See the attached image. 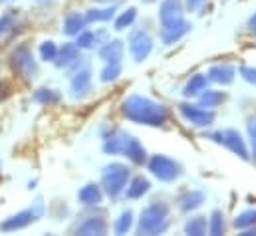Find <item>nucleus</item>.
Masks as SVG:
<instances>
[{"mask_svg":"<svg viewBox=\"0 0 256 236\" xmlns=\"http://www.w3.org/2000/svg\"><path fill=\"white\" fill-rule=\"evenodd\" d=\"M122 114L129 121L137 123V125H149V127H161L167 123L169 112L163 104L153 102L151 98L133 94L122 106Z\"/></svg>","mask_w":256,"mask_h":236,"instance_id":"1","label":"nucleus"},{"mask_svg":"<svg viewBox=\"0 0 256 236\" xmlns=\"http://www.w3.org/2000/svg\"><path fill=\"white\" fill-rule=\"evenodd\" d=\"M169 228V204L163 200H153L139 214L137 232L139 234H161Z\"/></svg>","mask_w":256,"mask_h":236,"instance_id":"2","label":"nucleus"},{"mask_svg":"<svg viewBox=\"0 0 256 236\" xmlns=\"http://www.w3.org/2000/svg\"><path fill=\"white\" fill-rule=\"evenodd\" d=\"M129 175H131V171H129L128 165H124V163H110V165H106L104 171H102V188H104V192L110 194L112 198L120 196L126 190V186H128Z\"/></svg>","mask_w":256,"mask_h":236,"instance_id":"3","label":"nucleus"},{"mask_svg":"<svg viewBox=\"0 0 256 236\" xmlns=\"http://www.w3.org/2000/svg\"><path fill=\"white\" fill-rule=\"evenodd\" d=\"M147 167L153 177L163 180V182H173L183 175V167L175 159H169L165 155H153L147 161Z\"/></svg>","mask_w":256,"mask_h":236,"instance_id":"4","label":"nucleus"},{"mask_svg":"<svg viewBox=\"0 0 256 236\" xmlns=\"http://www.w3.org/2000/svg\"><path fill=\"white\" fill-rule=\"evenodd\" d=\"M10 64L14 68L16 74H20L22 78L26 80H34L38 76V64L34 60V54L32 50L26 46V44H18L12 54H10Z\"/></svg>","mask_w":256,"mask_h":236,"instance_id":"5","label":"nucleus"},{"mask_svg":"<svg viewBox=\"0 0 256 236\" xmlns=\"http://www.w3.org/2000/svg\"><path fill=\"white\" fill-rule=\"evenodd\" d=\"M42 212H44V204L38 200L34 206L24 208V210H20V212H16V214L4 218V220L0 222V230H2V232H16V230H22V228L30 226L32 222H36V220L42 216Z\"/></svg>","mask_w":256,"mask_h":236,"instance_id":"6","label":"nucleus"},{"mask_svg":"<svg viewBox=\"0 0 256 236\" xmlns=\"http://www.w3.org/2000/svg\"><path fill=\"white\" fill-rule=\"evenodd\" d=\"M208 139L214 141V143H218V145H222V147H226L228 151H232L234 155H238L244 161L250 159L248 147H246L242 135L236 129H220V131H214V133L208 135Z\"/></svg>","mask_w":256,"mask_h":236,"instance_id":"7","label":"nucleus"},{"mask_svg":"<svg viewBox=\"0 0 256 236\" xmlns=\"http://www.w3.org/2000/svg\"><path fill=\"white\" fill-rule=\"evenodd\" d=\"M129 52H131L133 62L137 64L149 58V54L153 52V38L149 36L147 30L137 28L129 34Z\"/></svg>","mask_w":256,"mask_h":236,"instance_id":"8","label":"nucleus"},{"mask_svg":"<svg viewBox=\"0 0 256 236\" xmlns=\"http://www.w3.org/2000/svg\"><path fill=\"white\" fill-rule=\"evenodd\" d=\"M92 90V68L88 64L80 66V62L76 64V72L70 80V94L74 100H82L90 94Z\"/></svg>","mask_w":256,"mask_h":236,"instance_id":"9","label":"nucleus"},{"mask_svg":"<svg viewBox=\"0 0 256 236\" xmlns=\"http://www.w3.org/2000/svg\"><path fill=\"white\" fill-rule=\"evenodd\" d=\"M179 114L194 127H208V125H212V121L216 118L212 110L202 108V106H192V104H181Z\"/></svg>","mask_w":256,"mask_h":236,"instance_id":"10","label":"nucleus"},{"mask_svg":"<svg viewBox=\"0 0 256 236\" xmlns=\"http://www.w3.org/2000/svg\"><path fill=\"white\" fill-rule=\"evenodd\" d=\"M191 22L189 20H185V18H181V20H177V22H171V24H163L161 26V42L165 44V46H171V44H175V42H179L181 38H185L189 32H191Z\"/></svg>","mask_w":256,"mask_h":236,"instance_id":"11","label":"nucleus"},{"mask_svg":"<svg viewBox=\"0 0 256 236\" xmlns=\"http://www.w3.org/2000/svg\"><path fill=\"white\" fill-rule=\"evenodd\" d=\"M129 135L124 129H112L110 135H104V153L106 155H124L126 147H128Z\"/></svg>","mask_w":256,"mask_h":236,"instance_id":"12","label":"nucleus"},{"mask_svg":"<svg viewBox=\"0 0 256 236\" xmlns=\"http://www.w3.org/2000/svg\"><path fill=\"white\" fill-rule=\"evenodd\" d=\"M185 18L183 16V2L181 0H163L161 6H159V20H161V26L163 24H171V22H177Z\"/></svg>","mask_w":256,"mask_h":236,"instance_id":"13","label":"nucleus"},{"mask_svg":"<svg viewBox=\"0 0 256 236\" xmlns=\"http://www.w3.org/2000/svg\"><path fill=\"white\" fill-rule=\"evenodd\" d=\"M78 200L86 206H100L104 200V188L96 182H88L86 186L80 188L78 192Z\"/></svg>","mask_w":256,"mask_h":236,"instance_id":"14","label":"nucleus"},{"mask_svg":"<svg viewBox=\"0 0 256 236\" xmlns=\"http://www.w3.org/2000/svg\"><path fill=\"white\" fill-rule=\"evenodd\" d=\"M76 232L78 234H106L108 232V222H106V218L104 216H86L80 224H78V228H76Z\"/></svg>","mask_w":256,"mask_h":236,"instance_id":"15","label":"nucleus"},{"mask_svg":"<svg viewBox=\"0 0 256 236\" xmlns=\"http://www.w3.org/2000/svg\"><path fill=\"white\" fill-rule=\"evenodd\" d=\"M80 60H82L80 48L76 46V42H70V44H64L62 48H58V56L54 60V64H56L58 68H72V66H76Z\"/></svg>","mask_w":256,"mask_h":236,"instance_id":"16","label":"nucleus"},{"mask_svg":"<svg viewBox=\"0 0 256 236\" xmlns=\"http://www.w3.org/2000/svg\"><path fill=\"white\" fill-rule=\"evenodd\" d=\"M208 82H214V84H220V86H228L234 82V68L228 66V64H216L208 70L206 74Z\"/></svg>","mask_w":256,"mask_h":236,"instance_id":"17","label":"nucleus"},{"mask_svg":"<svg viewBox=\"0 0 256 236\" xmlns=\"http://www.w3.org/2000/svg\"><path fill=\"white\" fill-rule=\"evenodd\" d=\"M124 52H126L124 42L122 40H112V42H106L100 48V58L104 62H122Z\"/></svg>","mask_w":256,"mask_h":236,"instance_id":"18","label":"nucleus"},{"mask_svg":"<svg viewBox=\"0 0 256 236\" xmlns=\"http://www.w3.org/2000/svg\"><path fill=\"white\" fill-rule=\"evenodd\" d=\"M86 24H88L86 14L68 12V16L64 18V34H68V36H78L86 28Z\"/></svg>","mask_w":256,"mask_h":236,"instance_id":"19","label":"nucleus"},{"mask_svg":"<svg viewBox=\"0 0 256 236\" xmlns=\"http://www.w3.org/2000/svg\"><path fill=\"white\" fill-rule=\"evenodd\" d=\"M124 157H128L129 161L135 163V165L147 163V151H145V147H143L135 137L129 139L128 147H126V151H124Z\"/></svg>","mask_w":256,"mask_h":236,"instance_id":"20","label":"nucleus"},{"mask_svg":"<svg viewBox=\"0 0 256 236\" xmlns=\"http://www.w3.org/2000/svg\"><path fill=\"white\" fill-rule=\"evenodd\" d=\"M177 202H179V208L183 212H191V210H196L204 202V192L202 190H189L183 196H179Z\"/></svg>","mask_w":256,"mask_h":236,"instance_id":"21","label":"nucleus"},{"mask_svg":"<svg viewBox=\"0 0 256 236\" xmlns=\"http://www.w3.org/2000/svg\"><path fill=\"white\" fill-rule=\"evenodd\" d=\"M224 100H226V94H222V92H218V90H206V88H204V90L198 94V106L208 108V110L218 108Z\"/></svg>","mask_w":256,"mask_h":236,"instance_id":"22","label":"nucleus"},{"mask_svg":"<svg viewBox=\"0 0 256 236\" xmlns=\"http://www.w3.org/2000/svg\"><path fill=\"white\" fill-rule=\"evenodd\" d=\"M151 188V182L145 177H135L128 186H126V196L128 198H141L143 194H147Z\"/></svg>","mask_w":256,"mask_h":236,"instance_id":"23","label":"nucleus"},{"mask_svg":"<svg viewBox=\"0 0 256 236\" xmlns=\"http://www.w3.org/2000/svg\"><path fill=\"white\" fill-rule=\"evenodd\" d=\"M206 84H208V78H206V76L194 74V76H191V80L185 84L183 96H185V98H194V96H198V94L206 88Z\"/></svg>","mask_w":256,"mask_h":236,"instance_id":"24","label":"nucleus"},{"mask_svg":"<svg viewBox=\"0 0 256 236\" xmlns=\"http://www.w3.org/2000/svg\"><path fill=\"white\" fill-rule=\"evenodd\" d=\"M104 32H94V30H82L80 34H78V38H76V46L80 48V50H92V48H96L98 44H100V36H102Z\"/></svg>","mask_w":256,"mask_h":236,"instance_id":"25","label":"nucleus"},{"mask_svg":"<svg viewBox=\"0 0 256 236\" xmlns=\"http://www.w3.org/2000/svg\"><path fill=\"white\" fill-rule=\"evenodd\" d=\"M208 230V220L206 216H192L187 220L185 224V234H191V236H202L206 234Z\"/></svg>","mask_w":256,"mask_h":236,"instance_id":"26","label":"nucleus"},{"mask_svg":"<svg viewBox=\"0 0 256 236\" xmlns=\"http://www.w3.org/2000/svg\"><path fill=\"white\" fill-rule=\"evenodd\" d=\"M60 92H56V90H50V88H40V90H36L34 92V96H32V100L36 102V104H44V106H50V104H58L60 102Z\"/></svg>","mask_w":256,"mask_h":236,"instance_id":"27","label":"nucleus"},{"mask_svg":"<svg viewBox=\"0 0 256 236\" xmlns=\"http://www.w3.org/2000/svg\"><path fill=\"white\" fill-rule=\"evenodd\" d=\"M120 76H122V62H106L104 70L100 72V80H102L104 84L116 82Z\"/></svg>","mask_w":256,"mask_h":236,"instance_id":"28","label":"nucleus"},{"mask_svg":"<svg viewBox=\"0 0 256 236\" xmlns=\"http://www.w3.org/2000/svg\"><path fill=\"white\" fill-rule=\"evenodd\" d=\"M116 14V8L110 6V8H92L86 12V20L88 22H108L112 20Z\"/></svg>","mask_w":256,"mask_h":236,"instance_id":"29","label":"nucleus"},{"mask_svg":"<svg viewBox=\"0 0 256 236\" xmlns=\"http://www.w3.org/2000/svg\"><path fill=\"white\" fill-rule=\"evenodd\" d=\"M234 226L238 230H244L248 226H256V208H248V210H242L236 218H234Z\"/></svg>","mask_w":256,"mask_h":236,"instance_id":"30","label":"nucleus"},{"mask_svg":"<svg viewBox=\"0 0 256 236\" xmlns=\"http://www.w3.org/2000/svg\"><path fill=\"white\" fill-rule=\"evenodd\" d=\"M226 224H224V214L220 210H212L210 214V220H208V232L212 236H218L224 232Z\"/></svg>","mask_w":256,"mask_h":236,"instance_id":"31","label":"nucleus"},{"mask_svg":"<svg viewBox=\"0 0 256 236\" xmlns=\"http://www.w3.org/2000/svg\"><path fill=\"white\" fill-rule=\"evenodd\" d=\"M131 226H133V212L128 208V210H124L122 216L116 220L114 230H116L118 234H128L129 230H131Z\"/></svg>","mask_w":256,"mask_h":236,"instance_id":"32","label":"nucleus"},{"mask_svg":"<svg viewBox=\"0 0 256 236\" xmlns=\"http://www.w3.org/2000/svg\"><path fill=\"white\" fill-rule=\"evenodd\" d=\"M137 18V10L135 8H128L126 12H122L118 18H116V30H126L129 28Z\"/></svg>","mask_w":256,"mask_h":236,"instance_id":"33","label":"nucleus"},{"mask_svg":"<svg viewBox=\"0 0 256 236\" xmlns=\"http://www.w3.org/2000/svg\"><path fill=\"white\" fill-rule=\"evenodd\" d=\"M56 56H58V46L52 40H46L40 44V58L44 62H54Z\"/></svg>","mask_w":256,"mask_h":236,"instance_id":"34","label":"nucleus"},{"mask_svg":"<svg viewBox=\"0 0 256 236\" xmlns=\"http://www.w3.org/2000/svg\"><path fill=\"white\" fill-rule=\"evenodd\" d=\"M238 72H240V78L244 82H248L250 86H256V68H252V66H240Z\"/></svg>","mask_w":256,"mask_h":236,"instance_id":"35","label":"nucleus"},{"mask_svg":"<svg viewBox=\"0 0 256 236\" xmlns=\"http://www.w3.org/2000/svg\"><path fill=\"white\" fill-rule=\"evenodd\" d=\"M248 139H250V149H252V159L256 161V118L248 121Z\"/></svg>","mask_w":256,"mask_h":236,"instance_id":"36","label":"nucleus"},{"mask_svg":"<svg viewBox=\"0 0 256 236\" xmlns=\"http://www.w3.org/2000/svg\"><path fill=\"white\" fill-rule=\"evenodd\" d=\"M10 28H14V18H12V14H4L0 18V34L8 32Z\"/></svg>","mask_w":256,"mask_h":236,"instance_id":"37","label":"nucleus"},{"mask_svg":"<svg viewBox=\"0 0 256 236\" xmlns=\"http://www.w3.org/2000/svg\"><path fill=\"white\" fill-rule=\"evenodd\" d=\"M204 2H206V0H185V6H187L189 12H196Z\"/></svg>","mask_w":256,"mask_h":236,"instance_id":"38","label":"nucleus"},{"mask_svg":"<svg viewBox=\"0 0 256 236\" xmlns=\"http://www.w3.org/2000/svg\"><path fill=\"white\" fill-rule=\"evenodd\" d=\"M242 236H256V226H248L242 230Z\"/></svg>","mask_w":256,"mask_h":236,"instance_id":"39","label":"nucleus"},{"mask_svg":"<svg viewBox=\"0 0 256 236\" xmlns=\"http://www.w3.org/2000/svg\"><path fill=\"white\" fill-rule=\"evenodd\" d=\"M248 28H250L252 32H256V12L250 16V20H248Z\"/></svg>","mask_w":256,"mask_h":236,"instance_id":"40","label":"nucleus"},{"mask_svg":"<svg viewBox=\"0 0 256 236\" xmlns=\"http://www.w3.org/2000/svg\"><path fill=\"white\" fill-rule=\"evenodd\" d=\"M36 2H38V4H48L50 0H36Z\"/></svg>","mask_w":256,"mask_h":236,"instance_id":"41","label":"nucleus"},{"mask_svg":"<svg viewBox=\"0 0 256 236\" xmlns=\"http://www.w3.org/2000/svg\"><path fill=\"white\" fill-rule=\"evenodd\" d=\"M8 2H12V0H0V4H8Z\"/></svg>","mask_w":256,"mask_h":236,"instance_id":"42","label":"nucleus"},{"mask_svg":"<svg viewBox=\"0 0 256 236\" xmlns=\"http://www.w3.org/2000/svg\"><path fill=\"white\" fill-rule=\"evenodd\" d=\"M143 2H145V4H151V2H155V0H143Z\"/></svg>","mask_w":256,"mask_h":236,"instance_id":"43","label":"nucleus"}]
</instances>
